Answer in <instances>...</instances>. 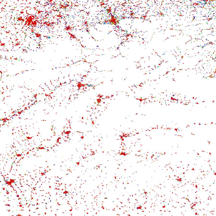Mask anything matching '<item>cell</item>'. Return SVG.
I'll list each match as a JSON object with an SVG mask.
<instances>
[{
	"mask_svg": "<svg viewBox=\"0 0 216 216\" xmlns=\"http://www.w3.org/2000/svg\"><path fill=\"white\" fill-rule=\"evenodd\" d=\"M39 86L44 90L45 93V94L47 96H49L50 94L52 93V91L49 89V88L48 86H47V85H46L45 82L41 83L39 85Z\"/></svg>",
	"mask_w": 216,
	"mask_h": 216,
	"instance_id": "cell-1",
	"label": "cell"
},
{
	"mask_svg": "<svg viewBox=\"0 0 216 216\" xmlns=\"http://www.w3.org/2000/svg\"><path fill=\"white\" fill-rule=\"evenodd\" d=\"M35 97L36 98L37 102H38L40 101L45 100V99L47 98V95L44 94H39L36 95Z\"/></svg>",
	"mask_w": 216,
	"mask_h": 216,
	"instance_id": "cell-2",
	"label": "cell"
},
{
	"mask_svg": "<svg viewBox=\"0 0 216 216\" xmlns=\"http://www.w3.org/2000/svg\"><path fill=\"white\" fill-rule=\"evenodd\" d=\"M45 83L46 84V85H47V86H48L49 88V89L52 91H54V90H56V87L54 86L53 85H52L50 80H47V81H45Z\"/></svg>",
	"mask_w": 216,
	"mask_h": 216,
	"instance_id": "cell-3",
	"label": "cell"
}]
</instances>
